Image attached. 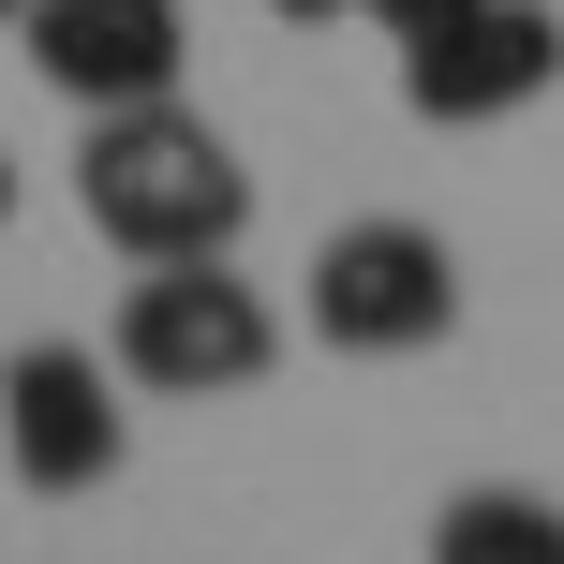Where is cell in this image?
<instances>
[{
  "mask_svg": "<svg viewBox=\"0 0 564 564\" xmlns=\"http://www.w3.org/2000/svg\"><path fill=\"white\" fill-rule=\"evenodd\" d=\"M0 15H30V0H0Z\"/></svg>",
  "mask_w": 564,
  "mask_h": 564,
  "instance_id": "obj_11",
  "label": "cell"
},
{
  "mask_svg": "<svg viewBox=\"0 0 564 564\" xmlns=\"http://www.w3.org/2000/svg\"><path fill=\"white\" fill-rule=\"evenodd\" d=\"M268 15H297V30H327V15H357V0H268Z\"/></svg>",
  "mask_w": 564,
  "mask_h": 564,
  "instance_id": "obj_9",
  "label": "cell"
},
{
  "mask_svg": "<svg viewBox=\"0 0 564 564\" xmlns=\"http://www.w3.org/2000/svg\"><path fill=\"white\" fill-rule=\"evenodd\" d=\"M75 208H89V238H119L134 268H164V253H238V224H253V164H238L178 89H149V105H105V119H89Z\"/></svg>",
  "mask_w": 564,
  "mask_h": 564,
  "instance_id": "obj_1",
  "label": "cell"
},
{
  "mask_svg": "<svg viewBox=\"0 0 564 564\" xmlns=\"http://www.w3.org/2000/svg\"><path fill=\"white\" fill-rule=\"evenodd\" d=\"M357 15H387V30H401V45H416V30H446V15H460V0H357Z\"/></svg>",
  "mask_w": 564,
  "mask_h": 564,
  "instance_id": "obj_8",
  "label": "cell"
},
{
  "mask_svg": "<svg viewBox=\"0 0 564 564\" xmlns=\"http://www.w3.org/2000/svg\"><path fill=\"white\" fill-rule=\"evenodd\" d=\"M0 224H15V164H0Z\"/></svg>",
  "mask_w": 564,
  "mask_h": 564,
  "instance_id": "obj_10",
  "label": "cell"
},
{
  "mask_svg": "<svg viewBox=\"0 0 564 564\" xmlns=\"http://www.w3.org/2000/svg\"><path fill=\"white\" fill-rule=\"evenodd\" d=\"M268 357H282V312L224 253H164L119 297V371L149 401H238V387H268Z\"/></svg>",
  "mask_w": 564,
  "mask_h": 564,
  "instance_id": "obj_2",
  "label": "cell"
},
{
  "mask_svg": "<svg viewBox=\"0 0 564 564\" xmlns=\"http://www.w3.org/2000/svg\"><path fill=\"white\" fill-rule=\"evenodd\" d=\"M460 327V253L431 224H341L312 253V341L327 357H431Z\"/></svg>",
  "mask_w": 564,
  "mask_h": 564,
  "instance_id": "obj_3",
  "label": "cell"
},
{
  "mask_svg": "<svg viewBox=\"0 0 564 564\" xmlns=\"http://www.w3.org/2000/svg\"><path fill=\"white\" fill-rule=\"evenodd\" d=\"M15 30H30V75L75 119L149 105V89H178V59H194V15H178V0H30Z\"/></svg>",
  "mask_w": 564,
  "mask_h": 564,
  "instance_id": "obj_6",
  "label": "cell"
},
{
  "mask_svg": "<svg viewBox=\"0 0 564 564\" xmlns=\"http://www.w3.org/2000/svg\"><path fill=\"white\" fill-rule=\"evenodd\" d=\"M431 564H564V506L550 490H460L431 520Z\"/></svg>",
  "mask_w": 564,
  "mask_h": 564,
  "instance_id": "obj_7",
  "label": "cell"
},
{
  "mask_svg": "<svg viewBox=\"0 0 564 564\" xmlns=\"http://www.w3.org/2000/svg\"><path fill=\"white\" fill-rule=\"evenodd\" d=\"M0 446H15V476L45 490V506L105 490L119 476V371L89 357V341H15V357H0Z\"/></svg>",
  "mask_w": 564,
  "mask_h": 564,
  "instance_id": "obj_5",
  "label": "cell"
},
{
  "mask_svg": "<svg viewBox=\"0 0 564 564\" xmlns=\"http://www.w3.org/2000/svg\"><path fill=\"white\" fill-rule=\"evenodd\" d=\"M550 75H564V15H550V0H460L446 30H416V45H401V105L446 119V134L520 119Z\"/></svg>",
  "mask_w": 564,
  "mask_h": 564,
  "instance_id": "obj_4",
  "label": "cell"
}]
</instances>
